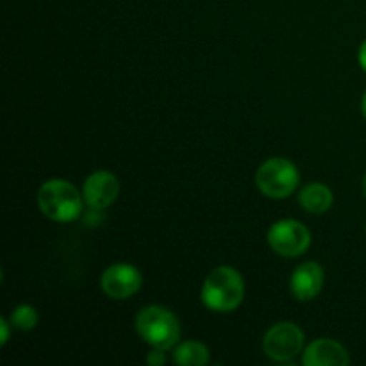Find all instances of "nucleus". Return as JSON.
<instances>
[{
  "label": "nucleus",
  "instance_id": "nucleus-1",
  "mask_svg": "<svg viewBox=\"0 0 366 366\" xmlns=\"http://www.w3.org/2000/svg\"><path fill=\"white\" fill-rule=\"evenodd\" d=\"M245 297V282L231 267H218L206 277L200 292L204 306L217 313L234 311Z\"/></svg>",
  "mask_w": 366,
  "mask_h": 366
},
{
  "label": "nucleus",
  "instance_id": "nucleus-2",
  "mask_svg": "<svg viewBox=\"0 0 366 366\" xmlns=\"http://www.w3.org/2000/svg\"><path fill=\"white\" fill-rule=\"evenodd\" d=\"M38 206L46 218L59 222V224H66V222L77 220L82 214L84 197L68 181L50 179L39 186Z\"/></svg>",
  "mask_w": 366,
  "mask_h": 366
},
{
  "label": "nucleus",
  "instance_id": "nucleus-3",
  "mask_svg": "<svg viewBox=\"0 0 366 366\" xmlns=\"http://www.w3.org/2000/svg\"><path fill=\"white\" fill-rule=\"evenodd\" d=\"M136 331L143 342L161 350L172 349L181 340L179 318L163 306L143 307L136 317Z\"/></svg>",
  "mask_w": 366,
  "mask_h": 366
},
{
  "label": "nucleus",
  "instance_id": "nucleus-4",
  "mask_svg": "<svg viewBox=\"0 0 366 366\" xmlns=\"http://www.w3.org/2000/svg\"><path fill=\"white\" fill-rule=\"evenodd\" d=\"M300 181L295 164L285 157L264 161L256 174V184L268 199H286L297 189Z\"/></svg>",
  "mask_w": 366,
  "mask_h": 366
},
{
  "label": "nucleus",
  "instance_id": "nucleus-5",
  "mask_svg": "<svg viewBox=\"0 0 366 366\" xmlns=\"http://www.w3.org/2000/svg\"><path fill=\"white\" fill-rule=\"evenodd\" d=\"M268 245L282 257H299L310 249L311 234L300 222L286 218L279 220L268 229Z\"/></svg>",
  "mask_w": 366,
  "mask_h": 366
},
{
  "label": "nucleus",
  "instance_id": "nucleus-6",
  "mask_svg": "<svg viewBox=\"0 0 366 366\" xmlns=\"http://www.w3.org/2000/svg\"><path fill=\"white\" fill-rule=\"evenodd\" d=\"M263 349L264 354L277 363L295 360L304 349L302 329L292 322H279L264 335Z\"/></svg>",
  "mask_w": 366,
  "mask_h": 366
},
{
  "label": "nucleus",
  "instance_id": "nucleus-7",
  "mask_svg": "<svg viewBox=\"0 0 366 366\" xmlns=\"http://www.w3.org/2000/svg\"><path fill=\"white\" fill-rule=\"evenodd\" d=\"M143 285V277L139 270L132 264L117 263L104 270L100 277V286L109 299L125 300L139 292Z\"/></svg>",
  "mask_w": 366,
  "mask_h": 366
},
{
  "label": "nucleus",
  "instance_id": "nucleus-8",
  "mask_svg": "<svg viewBox=\"0 0 366 366\" xmlns=\"http://www.w3.org/2000/svg\"><path fill=\"white\" fill-rule=\"evenodd\" d=\"M120 193V182L111 172H95L86 179L82 186L84 202L93 209H106L117 200Z\"/></svg>",
  "mask_w": 366,
  "mask_h": 366
},
{
  "label": "nucleus",
  "instance_id": "nucleus-9",
  "mask_svg": "<svg viewBox=\"0 0 366 366\" xmlns=\"http://www.w3.org/2000/svg\"><path fill=\"white\" fill-rule=\"evenodd\" d=\"M322 286H324V270L320 264L313 263V261H307V263L297 267L292 275V281H290L293 297L302 302L317 299L318 293L322 292Z\"/></svg>",
  "mask_w": 366,
  "mask_h": 366
},
{
  "label": "nucleus",
  "instance_id": "nucleus-10",
  "mask_svg": "<svg viewBox=\"0 0 366 366\" xmlns=\"http://www.w3.org/2000/svg\"><path fill=\"white\" fill-rule=\"evenodd\" d=\"M302 363L306 366H347L350 363V357L345 347L338 342L322 338L307 345Z\"/></svg>",
  "mask_w": 366,
  "mask_h": 366
},
{
  "label": "nucleus",
  "instance_id": "nucleus-11",
  "mask_svg": "<svg viewBox=\"0 0 366 366\" xmlns=\"http://www.w3.org/2000/svg\"><path fill=\"white\" fill-rule=\"evenodd\" d=\"M299 202L307 213L322 214L331 209L332 206V192L325 184L320 182H311L300 189Z\"/></svg>",
  "mask_w": 366,
  "mask_h": 366
},
{
  "label": "nucleus",
  "instance_id": "nucleus-12",
  "mask_svg": "<svg viewBox=\"0 0 366 366\" xmlns=\"http://www.w3.org/2000/svg\"><path fill=\"white\" fill-rule=\"evenodd\" d=\"M174 361L182 366H204L209 363V350L200 342H184L174 350Z\"/></svg>",
  "mask_w": 366,
  "mask_h": 366
},
{
  "label": "nucleus",
  "instance_id": "nucleus-13",
  "mask_svg": "<svg viewBox=\"0 0 366 366\" xmlns=\"http://www.w3.org/2000/svg\"><path fill=\"white\" fill-rule=\"evenodd\" d=\"M38 320H39L38 311H36L32 306H29V304H21V306L14 307V311L9 317L11 327L18 329V331L21 332L32 331V329L38 325Z\"/></svg>",
  "mask_w": 366,
  "mask_h": 366
},
{
  "label": "nucleus",
  "instance_id": "nucleus-14",
  "mask_svg": "<svg viewBox=\"0 0 366 366\" xmlns=\"http://www.w3.org/2000/svg\"><path fill=\"white\" fill-rule=\"evenodd\" d=\"M164 361H167V357H164V350L161 349H154L152 352H149V356H147V363L150 366H163Z\"/></svg>",
  "mask_w": 366,
  "mask_h": 366
},
{
  "label": "nucleus",
  "instance_id": "nucleus-15",
  "mask_svg": "<svg viewBox=\"0 0 366 366\" xmlns=\"http://www.w3.org/2000/svg\"><path fill=\"white\" fill-rule=\"evenodd\" d=\"M9 325H11V322H7L6 318H2V320H0V331H2V336H0V345L2 347L9 342V336H11Z\"/></svg>",
  "mask_w": 366,
  "mask_h": 366
},
{
  "label": "nucleus",
  "instance_id": "nucleus-16",
  "mask_svg": "<svg viewBox=\"0 0 366 366\" xmlns=\"http://www.w3.org/2000/svg\"><path fill=\"white\" fill-rule=\"evenodd\" d=\"M357 57H360V64H361V68H363V70L366 71V39L363 43H361V46H360V54H357Z\"/></svg>",
  "mask_w": 366,
  "mask_h": 366
},
{
  "label": "nucleus",
  "instance_id": "nucleus-17",
  "mask_svg": "<svg viewBox=\"0 0 366 366\" xmlns=\"http://www.w3.org/2000/svg\"><path fill=\"white\" fill-rule=\"evenodd\" d=\"M361 111H363V117L366 118V92H365L363 99H361Z\"/></svg>",
  "mask_w": 366,
  "mask_h": 366
},
{
  "label": "nucleus",
  "instance_id": "nucleus-18",
  "mask_svg": "<svg viewBox=\"0 0 366 366\" xmlns=\"http://www.w3.org/2000/svg\"><path fill=\"white\" fill-rule=\"evenodd\" d=\"M363 195H365V199H366V174H365V177H363Z\"/></svg>",
  "mask_w": 366,
  "mask_h": 366
}]
</instances>
